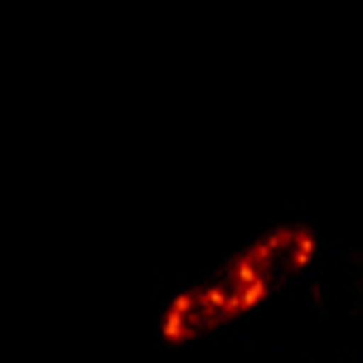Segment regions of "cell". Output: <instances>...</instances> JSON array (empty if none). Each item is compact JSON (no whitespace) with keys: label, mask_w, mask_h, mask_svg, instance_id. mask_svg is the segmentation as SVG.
<instances>
[{"label":"cell","mask_w":363,"mask_h":363,"mask_svg":"<svg viewBox=\"0 0 363 363\" xmlns=\"http://www.w3.org/2000/svg\"><path fill=\"white\" fill-rule=\"evenodd\" d=\"M247 252L267 267V277L281 286H296L315 272L320 262V228L310 218H286V223H272L262 228L257 238H247Z\"/></svg>","instance_id":"obj_1"},{"label":"cell","mask_w":363,"mask_h":363,"mask_svg":"<svg viewBox=\"0 0 363 363\" xmlns=\"http://www.w3.org/2000/svg\"><path fill=\"white\" fill-rule=\"evenodd\" d=\"M223 325H233V320H228L223 301L213 296L208 281H184V286H174L165 301H160V315H155V335L165 339V344H194V339L213 335V330H223Z\"/></svg>","instance_id":"obj_2"},{"label":"cell","mask_w":363,"mask_h":363,"mask_svg":"<svg viewBox=\"0 0 363 363\" xmlns=\"http://www.w3.org/2000/svg\"><path fill=\"white\" fill-rule=\"evenodd\" d=\"M203 281H208L213 296L223 301L228 320H238V315H247V310L267 306V301L277 296V281L267 277V267L247 252V242H242L238 252H228L223 262H218V272H208Z\"/></svg>","instance_id":"obj_3"}]
</instances>
